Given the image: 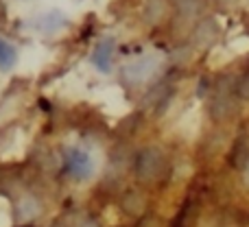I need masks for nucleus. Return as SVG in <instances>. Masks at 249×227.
<instances>
[{
  "mask_svg": "<svg viewBox=\"0 0 249 227\" xmlns=\"http://www.w3.org/2000/svg\"><path fill=\"white\" fill-rule=\"evenodd\" d=\"M64 171L68 175H72L74 179H88L94 173V162L92 157L81 149H70L66 153V162H64Z\"/></svg>",
  "mask_w": 249,
  "mask_h": 227,
  "instance_id": "f03ea898",
  "label": "nucleus"
},
{
  "mask_svg": "<svg viewBox=\"0 0 249 227\" xmlns=\"http://www.w3.org/2000/svg\"><path fill=\"white\" fill-rule=\"evenodd\" d=\"M64 16H61L59 11H51V13H46V16L39 20V29L44 31V33H53V31H57V29H61L64 26Z\"/></svg>",
  "mask_w": 249,
  "mask_h": 227,
  "instance_id": "6e6552de",
  "label": "nucleus"
},
{
  "mask_svg": "<svg viewBox=\"0 0 249 227\" xmlns=\"http://www.w3.org/2000/svg\"><path fill=\"white\" fill-rule=\"evenodd\" d=\"M153 68H155V59H140L136 64H131L129 68H124V77H127V81L138 83L149 77L153 72Z\"/></svg>",
  "mask_w": 249,
  "mask_h": 227,
  "instance_id": "20e7f679",
  "label": "nucleus"
},
{
  "mask_svg": "<svg viewBox=\"0 0 249 227\" xmlns=\"http://www.w3.org/2000/svg\"><path fill=\"white\" fill-rule=\"evenodd\" d=\"M230 159H232V164L236 168H245L247 166V162H249V144H247V140H238L236 144H234Z\"/></svg>",
  "mask_w": 249,
  "mask_h": 227,
  "instance_id": "0eeeda50",
  "label": "nucleus"
},
{
  "mask_svg": "<svg viewBox=\"0 0 249 227\" xmlns=\"http://www.w3.org/2000/svg\"><path fill=\"white\" fill-rule=\"evenodd\" d=\"M16 61H18L16 48L0 37V70H2V72H9V70L16 66Z\"/></svg>",
  "mask_w": 249,
  "mask_h": 227,
  "instance_id": "423d86ee",
  "label": "nucleus"
},
{
  "mask_svg": "<svg viewBox=\"0 0 249 227\" xmlns=\"http://www.w3.org/2000/svg\"><path fill=\"white\" fill-rule=\"evenodd\" d=\"M234 112V103L228 94H219L214 101H212V107H210V114L214 120H223L228 118L230 114Z\"/></svg>",
  "mask_w": 249,
  "mask_h": 227,
  "instance_id": "39448f33",
  "label": "nucleus"
},
{
  "mask_svg": "<svg viewBox=\"0 0 249 227\" xmlns=\"http://www.w3.org/2000/svg\"><path fill=\"white\" fill-rule=\"evenodd\" d=\"M164 168V157L158 149H144L136 159V173L142 181L158 179L162 175Z\"/></svg>",
  "mask_w": 249,
  "mask_h": 227,
  "instance_id": "f257e3e1",
  "label": "nucleus"
},
{
  "mask_svg": "<svg viewBox=\"0 0 249 227\" xmlns=\"http://www.w3.org/2000/svg\"><path fill=\"white\" fill-rule=\"evenodd\" d=\"M236 96H238V99H243V101L249 99V74H243V77L238 79V83H236Z\"/></svg>",
  "mask_w": 249,
  "mask_h": 227,
  "instance_id": "1a4fd4ad",
  "label": "nucleus"
},
{
  "mask_svg": "<svg viewBox=\"0 0 249 227\" xmlns=\"http://www.w3.org/2000/svg\"><path fill=\"white\" fill-rule=\"evenodd\" d=\"M112 55H114V39L105 37L99 42V46L94 48V55H92V61L94 66L101 70V72H112Z\"/></svg>",
  "mask_w": 249,
  "mask_h": 227,
  "instance_id": "7ed1b4c3",
  "label": "nucleus"
}]
</instances>
